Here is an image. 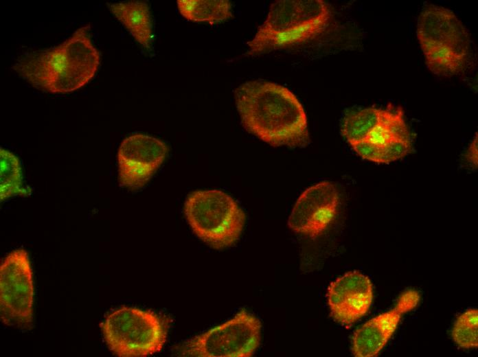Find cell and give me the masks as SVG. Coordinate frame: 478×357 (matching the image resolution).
<instances>
[{
  "mask_svg": "<svg viewBox=\"0 0 478 357\" xmlns=\"http://www.w3.org/2000/svg\"><path fill=\"white\" fill-rule=\"evenodd\" d=\"M245 130L274 146L304 148L310 139L305 111L296 95L277 83L253 80L234 90Z\"/></svg>",
  "mask_w": 478,
  "mask_h": 357,
  "instance_id": "1",
  "label": "cell"
},
{
  "mask_svg": "<svg viewBox=\"0 0 478 357\" xmlns=\"http://www.w3.org/2000/svg\"><path fill=\"white\" fill-rule=\"evenodd\" d=\"M90 26L77 30L53 48L26 53L12 68L36 89L52 93H67L86 85L95 76L100 53L93 44Z\"/></svg>",
  "mask_w": 478,
  "mask_h": 357,
  "instance_id": "2",
  "label": "cell"
},
{
  "mask_svg": "<svg viewBox=\"0 0 478 357\" xmlns=\"http://www.w3.org/2000/svg\"><path fill=\"white\" fill-rule=\"evenodd\" d=\"M332 18L330 5L323 0H278L253 38L247 43L245 56L306 43L322 34Z\"/></svg>",
  "mask_w": 478,
  "mask_h": 357,
  "instance_id": "3",
  "label": "cell"
},
{
  "mask_svg": "<svg viewBox=\"0 0 478 357\" xmlns=\"http://www.w3.org/2000/svg\"><path fill=\"white\" fill-rule=\"evenodd\" d=\"M416 34L426 65L432 73L451 77L464 69L470 53V34L452 10L426 5L418 19Z\"/></svg>",
  "mask_w": 478,
  "mask_h": 357,
  "instance_id": "4",
  "label": "cell"
},
{
  "mask_svg": "<svg viewBox=\"0 0 478 357\" xmlns=\"http://www.w3.org/2000/svg\"><path fill=\"white\" fill-rule=\"evenodd\" d=\"M184 213L194 234L209 246L223 249L239 240L246 216L229 194L217 190H198L187 197Z\"/></svg>",
  "mask_w": 478,
  "mask_h": 357,
  "instance_id": "5",
  "label": "cell"
},
{
  "mask_svg": "<svg viewBox=\"0 0 478 357\" xmlns=\"http://www.w3.org/2000/svg\"><path fill=\"white\" fill-rule=\"evenodd\" d=\"M109 350L120 357H144L159 353L168 330L164 321L150 310L123 306L110 312L100 325Z\"/></svg>",
  "mask_w": 478,
  "mask_h": 357,
  "instance_id": "6",
  "label": "cell"
},
{
  "mask_svg": "<svg viewBox=\"0 0 478 357\" xmlns=\"http://www.w3.org/2000/svg\"><path fill=\"white\" fill-rule=\"evenodd\" d=\"M262 325L253 314L241 310L233 318L186 341L182 356L249 357L258 349Z\"/></svg>",
  "mask_w": 478,
  "mask_h": 357,
  "instance_id": "7",
  "label": "cell"
},
{
  "mask_svg": "<svg viewBox=\"0 0 478 357\" xmlns=\"http://www.w3.org/2000/svg\"><path fill=\"white\" fill-rule=\"evenodd\" d=\"M34 285L28 253L12 251L0 266V318L6 326L30 330L33 324Z\"/></svg>",
  "mask_w": 478,
  "mask_h": 357,
  "instance_id": "8",
  "label": "cell"
},
{
  "mask_svg": "<svg viewBox=\"0 0 478 357\" xmlns=\"http://www.w3.org/2000/svg\"><path fill=\"white\" fill-rule=\"evenodd\" d=\"M168 148L160 139L144 134L125 138L118 149L119 181L130 189L143 187L163 163Z\"/></svg>",
  "mask_w": 478,
  "mask_h": 357,
  "instance_id": "9",
  "label": "cell"
},
{
  "mask_svg": "<svg viewBox=\"0 0 478 357\" xmlns=\"http://www.w3.org/2000/svg\"><path fill=\"white\" fill-rule=\"evenodd\" d=\"M412 149V139L402 108L381 109L376 125L362 141L358 152L363 159L389 163L407 156Z\"/></svg>",
  "mask_w": 478,
  "mask_h": 357,
  "instance_id": "10",
  "label": "cell"
},
{
  "mask_svg": "<svg viewBox=\"0 0 478 357\" xmlns=\"http://www.w3.org/2000/svg\"><path fill=\"white\" fill-rule=\"evenodd\" d=\"M339 202V192L332 182L318 183L307 188L297 200L288 225L295 233L317 237L334 220Z\"/></svg>",
  "mask_w": 478,
  "mask_h": 357,
  "instance_id": "11",
  "label": "cell"
},
{
  "mask_svg": "<svg viewBox=\"0 0 478 357\" xmlns=\"http://www.w3.org/2000/svg\"><path fill=\"white\" fill-rule=\"evenodd\" d=\"M327 299L333 319L342 325L350 326L363 317L372 305V281L359 271L346 273L330 284Z\"/></svg>",
  "mask_w": 478,
  "mask_h": 357,
  "instance_id": "12",
  "label": "cell"
},
{
  "mask_svg": "<svg viewBox=\"0 0 478 357\" xmlns=\"http://www.w3.org/2000/svg\"><path fill=\"white\" fill-rule=\"evenodd\" d=\"M401 316L394 308L364 323L353 334L352 354L356 357L377 356L394 333Z\"/></svg>",
  "mask_w": 478,
  "mask_h": 357,
  "instance_id": "13",
  "label": "cell"
},
{
  "mask_svg": "<svg viewBox=\"0 0 478 357\" xmlns=\"http://www.w3.org/2000/svg\"><path fill=\"white\" fill-rule=\"evenodd\" d=\"M109 10L145 49L152 48L153 28L150 7L146 1L106 3Z\"/></svg>",
  "mask_w": 478,
  "mask_h": 357,
  "instance_id": "14",
  "label": "cell"
},
{
  "mask_svg": "<svg viewBox=\"0 0 478 357\" xmlns=\"http://www.w3.org/2000/svg\"><path fill=\"white\" fill-rule=\"evenodd\" d=\"M180 14L187 20L195 23L213 25L232 17V6L227 0H178Z\"/></svg>",
  "mask_w": 478,
  "mask_h": 357,
  "instance_id": "15",
  "label": "cell"
},
{
  "mask_svg": "<svg viewBox=\"0 0 478 357\" xmlns=\"http://www.w3.org/2000/svg\"><path fill=\"white\" fill-rule=\"evenodd\" d=\"M1 201L16 196H28L31 189L23 186L19 159L10 151L0 148Z\"/></svg>",
  "mask_w": 478,
  "mask_h": 357,
  "instance_id": "16",
  "label": "cell"
},
{
  "mask_svg": "<svg viewBox=\"0 0 478 357\" xmlns=\"http://www.w3.org/2000/svg\"><path fill=\"white\" fill-rule=\"evenodd\" d=\"M380 108H365L347 113L341 124V133L352 145L364 140L376 125Z\"/></svg>",
  "mask_w": 478,
  "mask_h": 357,
  "instance_id": "17",
  "label": "cell"
},
{
  "mask_svg": "<svg viewBox=\"0 0 478 357\" xmlns=\"http://www.w3.org/2000/svg\"><path fill=\"white\" fill-rule=\"evenodd\" d=\"M452 338L460 347L476 348L478 345V310L472 308L461 314L452 330Z\"/></svg>",
  "mask_w": 478,
  "mask_h": 357,
  "instance_id": "18",
  "label": "cell"
},
{
  "mask_svg": "<svg viewBox=\"0 0 478 357\" xmlns=\"http://www.w3.org/2000/svg\"><path fill=\"white\" fill-rule=\"evenodd\" d=\"M420 294L414 289H408L399 296L394 308L402 314L413 310L419 303Z\"/></svg>",
  "mask_w": 478,
  "mask_h": 357,
  "instance_id": "19",
  "label": "cell"
},
{
  "mask_svg": "<svg viewBox=\"0 0 478 357\" xmlns=\"http://www.w3.org/2000/svg\"><path fill=\"white\" fill-rule=\"evenodd\" d=\"M477 157V133H476L464 154V157L469 165L472 168L476 169L478 163Z\"/></svg>",
  "mask_w": 478,
  "mask_h": 357,
  "instance_id": "20",
  "label": "cell"
}]
</instances>
